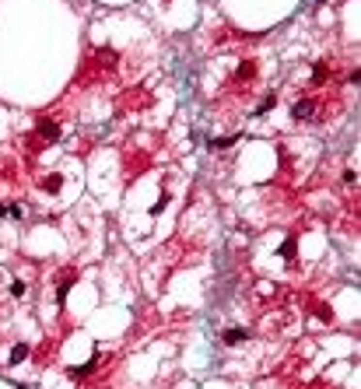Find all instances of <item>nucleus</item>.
I'll return each instance as SVG.
<instances>
[{
  "label": "nucleus",
  "mask_w": 361,
  "mask_h": 389,
  "mask_svg": "<svg viewBox=\"0 0 361 389\" xmlns=\"http://www.w3.org/2000/svg\"><path fill=\"white\" fill-rule=\"evenodd\" d=\"M281 256H284V260H295V238H288V242L281 246Z\"/></svg>",
  "instance_id": "obj_8"
},
{
  "label": "nucleus",
  "mask_w": 361,
  "mask_h": 389,
  "mask_svg": "<svg viewBox=\"0 0 361 389\" xmlns=\"http://www.w3.org/2000/svg\"><path fill=\"white\" fill-rule=\"evenodd\" d=\"M70 284H74V270H63V274H56V298H63L70 291Z\"/></svg>",
  "instance_id": "obj_2"
},
{
  "label": "nucleus",
  "mask_w": 361,
  "mask_h": 389,
  "mask_svg": "<svg viewBox=\"0 0 361 389\" xmlns=\"http://www.w3.org/2000/svg\"><path fill=\"white\" fill-rule=\"evenodd\" d=\"M228 144H235V137H214V140H210V147H218V151H221V147H228Z\"/></svg>",
  "instance_id": "obj_9"
},
{
  "label": "nucleus",
  "mask_w": 361,
  "mask_h": 389,
  "mask_svg": "<svg viewBox=\"0 0 361 389\" xmlns=\"http://www.w3.org/2000/svg\"><path fill=\"white\" fill-rule=\"evenodd\" d=\"M246 337H249L246 330H224V333H221V340H224V343H228V347H235V343H242Z\"/></svg>",
  "instance_id": "obj_5"
},
{
  "label": "nucleus",
  "mask_w": 361,
  "mask_h": 389,
  "mask_svg": "<svg viewBox=\"0 0 361 389\" xmlns=\"http://www.w3.org/2000/svg\"><path fill=\"white\" fill-rule=\"evenodd\" d=\"M11 295L21 298V295H25V280H14V284H11Z\"/></svg>",
  "instance_id": "obj_10"
},
{
  "label": "nucleus",
  "mask_w": 361,
  "mask_h": 389,
  "mask_svg": "<svg viewBox=\"0 0 361 389\" xmlns=\"http://www.w3.org/2000/svg\"><path fill=\"white\" fill-rule=\"evenodd\" d=\"M312 116H315V102H312V98H302V102L295 106V119H312Z\"/></svg>",
  "instance_id": "obj_3"
},
{
  "label": "nucleus",
  "mask_w": 361,
  "mask_h": 389,
  "mask_svg": "<svg viewBox=\"0 0 361 389\" xmlns=\"http://www.w3.org/2000/svg\"><path fill=\"white\" fill-rule=\"evenodd\" d=\"M274 106H277V95H267V98L260 102V116H267V112L274 109Z\"/></svg>",
  "instance_id": "obj_7"
},
{
  "label": "nucleus",
  "mask_w": 361,
  "mask_h": 389,
  "mask_svg": "<svg viewBox=\"0 0 361 389\" xmlns=\"http://www.w3.org/2000/svg\"><path fill=\"white\" fill-rule=\"evenodd\" d=\"M42 193H60V186H63V179H60V172H53V175H46V179H42Z\"/></svg>",
  "instance_id": "obj_4"
},
{
  "label": "nucleus",
  "mask_w": 361,
  "mask_h": 389,
  "mask_svg": "<svg viewBox=\"0 0 361 389\" xmlns=\"http://www.w3.org/2000/svg\"><path fill=\"white\" fill-rule=\"evenodd\" d=\"M35 137L42 144H53L60 137V123H53V119H39V126H35Z\"/></svg>",
  "instance_id": "obj_1"
},
{
  "label": "nucleus",
  "mask_w": 361,
  "mask_h": 389,
  "mask_svg": "<svg viewBox=\"0 0 361 389\" xmlns=\"http://www.w3.org/2000/svg\"><path fill=\"white\" fill-rule=\"evenodd\" d=\"M28 351H32L28 343H14V351H11V365H21L25 358H28Z\"/></svg>",
  "instance_id": "obj_6"
}]
</instances>
